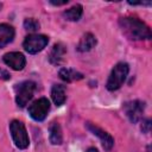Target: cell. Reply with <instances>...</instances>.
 Here are the masks:
<instances>
[{"instance_id":"4","label":"cell","mask_w":152,"mask_h":152,"mask_svg":"<svg viewBox=\"0 0 152 152\" xmlns=\"http://www.w3.org/2000/svg\"><path fill=\"white\" fill-rule=\"evenodd\" d=\"M36 90V83L32 81H24L15 87V102L19 107H25L32 99Z\"/></svg>"},{"instance_id":"5","label":"cell","mask_w":152,"mask_h":152,"mask_svg":"<svg viewBox=\"0 0 152 152\" xmlns=\"http://www.w3.org/2000/svg\"><path fill=\"white\" fill-rule=\"evenodd\" d=\"M49 43V38L44 34H28L23 43V48L28 53H37L42 51Z\"/></svg>"},{"instance_id":"2","label":"cell","mask_w":152,"mask_h":152,"mask_svg":"<svg viewBox=\"0 0 152 152\" xmlns=\"http://www.w3.org/2000/svg\"><path fill=\"white\" fill-rule=\"evenodd\" d=\"M128 71H129V66H128L127 63H125V62L116 63L114 65L109 77H108V81H107V84H106L107 89L110 90V91L118 90L124 84V82L126 81Z\"/></svg>"},{"instance_id":"14","label":"cell","mask_w":152,"mask_h":152,"mask_svg":"<svg viewBox=\"0 0 152 152\" xmlns=\"http://www.w3.org/2000/svg\"><path fill=\"white\" fill-rule=\"evenodd\" d=\"M59 77L65 81V82H74V81H80L83 78V75L75 70V69H70V68H62L58 72Z\"/></svg>"},{"instance_id":"18","label":"cell","mask_w":152,"mask_h":152,"mask_svg":"<svg viewBox=\"0 0 152 152\" xmlns=\"http://www.w3.org/2000/svg\"><path fill=\"white\" fill-rule=\"evenodd\" d=\"M150 129H151V120H150V119H146V120H144L142 124H141V131H142L144 133H148Z\"/></svg>"},{"instance_id":"6","label":"cell","mask_w":152,"mask_h":152,"mask_svg":"<svg viewBox=\"0 0 152 152\" xmlns=\"http://www.w3.org/2000/svg\"><path fill=\"white\" fill-rule=\"evenodd\" d=\"M50 110V101L46 97H40L32 102L28 107L30 116L36 121H43Z\"/></svg>"},{"instance_id":"9","label":"cell","mask_w":152,"mask_h":152,"mask_svg":"<svg viewBox=\"0 0 152 152\" xmlns=\"http://www.w3.org/2000/svg\"><path fill=\"white\" fill-rule=\"evenodd\" d=\"M2 59L5 64L11 66L13 70H23L26 64L25 56L21 52H7L4 55Z\"/></svg>"},{"instance_id":"10","label":"cell","mask_w":152,"mask_h":152,"mask_svg":"<svg viewBox=\"0 0 152 152\" xmlns=\"http://www.w3.org/2000/svg\"><path fill=\"white\" fill-rule=\"evenodd\" d=\"M14 28L8 24H0V48L10 44L14 38Z\"/></svg>"},{"instance_id":"17","label":"cell","mask_w":152,"mask_h":152,"mask_svg":"<svg viewBox=\"0 0 152 152\" xmlns=\"http://www.w3.org/2000/svg\"><path fill=\"white\" fill-rule=\"evenodd\" d=\"M24 27L27 31H37L39 28V23L33 18H27L24 21Z\"/></svg>"},{"instance_id":"8","label":"cell","mask_w":152,"mask_h":152,"mask_svg":"<svg viewBox=\"0 0 152 152\" xmlns=\"http://www.w3.org/2000/svg\"><path fill=\"white\" fill-rule=\"evenodd\" d=\"M86 127H87L94 135H96V137L101 140V144H102V146H103V148H104L106 151H110V150H112V147H113V145H114V139L112 138L110 134H108L107 132H104L103 129H101L100 127L95 126V125L91 124V122H87V124H86Z\"/></svg>"},{"instance_id":"12","label":"cell","mask_w":152,"mask_h":152,"mask_svg":"<svg viewBox=\"0 0 152 152\" xmlns=\"http://www.w3.org/2000/svg\"><path fill=\"white\" fill-rule=\"evenodd\" d=\"M95 45H96V38H95V36L91 34V33H86L80 39L78 45H77V50L80 52H87V51L91 50Z\"/></svg>"},{"instance_id":"7","label":"cell","mask_w":152,"mask_h":152,"mask_svg":"<svg viewBox=\"0 0 152 152\" xmlns=\"http://www.w3.org/2000/svg\"><path fill=\"white\" fill-rule=\"evenodd\" d=\"M124 109H125V113H126L127 118L129 119V121L133 124H137L142 118V114L145 110V103L139 100L129 101L124 104Z\"/></svg>"},{"instance_id":"13","label":"cell","mask_w":152,"mask_h":152,"mask_svg":"<svg viewBox=\"0 0 152 152\" xmlns=\"http://www.w3.org/2000/svg\"><path fill=\"white\" fill-rule=\"evenodd\" d=\"M51 97L56 106H62L66 100L65 87L62 84H55L51 88Z\"/></svg>"},{"instance_id":"16","label":"cell","mask_w":152,"mask_h":152,"mask_svg":"<svg viewBox=\"0 0 152 152\" xmlns=\"http://www.w3.org/2000/svg\"><path fill=\"white\" fill-rule=\"evenodd\" d=\"M82 13H83V8L80 4H76L74 5L72 7L68 8L66 11L63 12V17L69 20V21H77L80 20V18L82 17Z\"/></svg>"},{"instance_id":"11","label":"cell","mask_w":152,"mask_h":152,"mask_svg":"<svg viewBox=\"0 0 152 152\" xmlns=\"http://www.w3.org/2000/svg\"><path fill=\"white\" fill-rule=\"evenodd\" d=\"M66 52V48L62 44V43H56L53 46H52V50L50 51V55H49V61L52 63V64H59L64 57Z\"/></svg>"},{"instance_id":"19","label":"cell","mask_w":152,"mask_h":152,"mask_svg":"<svg viewBox=\"0 0 152 152\" xmlns=\"http://www.w3.org/2000/svg\"><path fill=\"white\" fill-rule=\"evenodd\" d=\"M0 78L1 80H10L11 78V75H10V72L7 70L0 68Z\"/></svg>"},{"instance_id":"1","label":"cell","mask_w":152,"mask_h":152,"mask_svg":"<svg viewBox=\"0 0 152 152\" xmlns=\"http://www.w3.org/2000/svg\"><path fill=\"white\" fill-rule=\"evenodd\" d=\"M120 28L122 33L134 40H140V39H151V30L150 27L138 18L133 17H125L119 20Z\"/></svg>"},{"instance_id":"3","label":"cell","mask_w":152,"mask_h":152,"mask_svg":"<svg viewBox=\"0 0 152 152\" xmlns=\"http://www.w3.org/2000/svg\"><path fill=\"white\" fill-rule=\"evenodd\" d=\"M10 131H11L12 139H13V141L18 148L24 150V148L28 147L30 139L27 135V131H26V128L21 121L12 120L10 124Z\"/></svg>"},{"instance_id":"15","label":"cell","mask_w":152,"mask_h":152,"mask_svg":"<svg viewBox=\"0 0 152 152\" xmlns=\"http://www.w3.org/2000/svg\"><path fill=\"white\" fill-rule=\"evenodd\" d=\"M49 138H50V142L52 145H61L63 141V135H62V129L61 126L57 122H52L49 127Z\"/></svg>"},{"instance_id":"21","label":"cell","mask_w":152,"mask_h":152,"mask_svg":"<svg viewBox=\"0 0 152 152\" xmlns=\"http://www.w3.org/2000/svg\"><path fill=\"white\" fill-rule=\"evenodd\" d=\"M86 152H99V151H97V148H96V147H89Z\"/></svg>"},{"instance_id":"20","label":"cell","mask_w":152,"mask_h":152,"mask_svg":"<svg viewBox=\"0 0 152 152\" xmlns=\"http://www.w3.org/2000/svg\"><path fill=\"white\" fill-rule=\"evenodd\" d=\"M50 4H52V5H55V6H61V5H65V4H68V0H63V1H50Z\"/></svg>"}]
</instances>
